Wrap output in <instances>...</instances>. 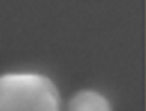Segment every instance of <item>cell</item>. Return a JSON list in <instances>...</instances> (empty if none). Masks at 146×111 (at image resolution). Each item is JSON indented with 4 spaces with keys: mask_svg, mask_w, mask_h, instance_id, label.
<instances>
[{
    "mask_svg": "<svg viewBox=\"0 0 146 111\" xmlns=\"http://www.w3.org/2000/svg\"><path fill=\"white\" fill-rule=\"evenodd\" d=\"M0 111H60L56 85L34 73L0 76Z\"/></svg>",
    "mask_w": 146,
    "mask_h": 111,
    "instance_id": "6da1fadb",
    "label": "cell"
},
{
    "mask_svg": "<svg viewBox=\"0 0 146 111\" xmlns=\"http://www.w3.org/2000/svg\"><path fill=\"white\" fill-rule=\"evenodd\" d=\"M68 111H111L108 101L91 90L81 91L69 102Z\"/></svg>",
    "mask_w": 146,
    "mask_h": 111,
    "instance_id": "7a4b0ae2",
    "label": "cell"
}]
</instances>
